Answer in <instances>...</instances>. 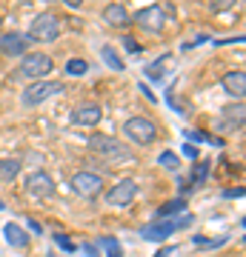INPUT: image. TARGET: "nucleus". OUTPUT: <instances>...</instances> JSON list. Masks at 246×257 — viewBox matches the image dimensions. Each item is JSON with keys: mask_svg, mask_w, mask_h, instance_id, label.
<instances>
[{"mask_svg": "<svg viewBox=\"0 0 246 257\" xmlns=\"http://www.w3.org/2000/svg\"><path fill=\"white\" fill-rule=\"evenodd\" d=\"M223 89H226V94H232V97H243L246 94V74L240 72V69H235V72H226L223 74Z\"/></svg>", "mask_w": 246, "mask_h": 257, "instance_id": "nucleus-14", "label": "nucleus"}, {"mask_svg": "<svg viewBox=\"0 0 246 257\" xmlns=\"http://www.w3.org/2000/svg\"><path fill=\"white\" fill-rule=\"evenodd\" d=\"M3 237H6V243H9V246L23 248L29 243V231H23L18 223H6V226H3Z\"/></svg>", "mask_w": 246, "mask_h": 257, "instance_id": "nucleus-16", "label": "nucleus"}, {"mask_svg": "<svg viewBox=\"0 0 246 257\" xmlns=\"http://www.w3.org/2000/svg\"><path fill=\"white\" fill-rule=\"evenodd\" d=\"M123 46H126V52H129V55H137V52H140V43H137V40H135V37H123Z\"/></svg>", "mask_w": 246, "mask_h": 257, "instance_id": "nucleus-27", "label": "nucleus"}, {"mask_svg": "<svg viewBox=\"0 0 246 257\" xmlns=\"http://www.w3.org/2000/svg\"><path fill=\"white\" fill-rule=\"evenodd\" d=\"M135 194H137V183L126 177V180H118V183L106 192V200H109L112 206H129V203L135 200Z\"/></svg>", "mask_w": 246, "mask_h": 257, "instance_id": "nucleus-8", "label": "nucleus"}, {"mask_svg": "<svg viewBox=\"0 0 246 257\" xmlns=\"http://www.w3.org/2000/svg\"><path fill=\"white\" fill-rule=\"evenodd\" d=\"M226 197H243V189H229Z\"/></svg>", "mask_w": 246, "mask_h": 257, "instance_id": "nucleus-33", "label": "nucleus"}, {"mask_svg": "<svg viewBox=\"0 0 246 257\" xmlns=\"http://www.w3.org/2000/svg\"><path fill=\"white\" fill-rule=\"evenodd\" d=\"M166 66H169V55L157 57L155 63H149V66L143 69V74L149 77V80H160V77H163V72H166Z\"/></svg>", "mask_w": 246, "mask_h": 257, "instance_id": "nucleus-19", "label": "nucleus"}, {"mask_svg": "<svg viewBox=\"0 0 246 257\" xmlns=\"http://www.w3.org/2000/svg\"><path fill=\"white\" fill-rule=\"evenodd\" d=\"M243 114H246L243 103H237V106L226 109L223 114H220V120H218V128H223V132H235V128H240L243 126Z\"/></svg>", "mask_w": 246, "mask_h": 257, "instance_id": "nucleus-13", "label": "nucleus"}, {"mask_svg": "<svg viewBox=\"0 0 246 257\" xmlns=\"http://www.w3.org/2000/svg\"><path fill=\"white\" fill-rule=\"evenodd\" d=\"M229 6H232V0H220V3H215V6H212V9H229Z\"/></svg>", "mask_w": 246, "mask_h": 257, "instance_id": "nucleus-34", "label": "nucleus"}, {"mask_svg": "<svg viewBox=\"0 0 246 257\" xmlns=\"http://www.w3.org/2000/svg\"><path fill=\"white\" fill-rule=\"evenodd\" d=\"M60 35V18L52 15V12H40L35 20H32V26H29V40H35V43H52L57 40Z\"/></svg>", "mask_w": 246, "mask_h": 257, "instance_id": "nucleus-2", "label": "nucleus"}, {"mask_svg": "<svg viewBox=\"0 0 246 257\" xmlns=\"http://www.w3.org/2000/svg\"><path fill=\"white\" fill-rule=\"evenodd\" d=\"M103 20L109 23V26H115V29H120V26H129V12H126V6L123 3H109L106 9H103Z\"/></svg>", "mask_w": 246, "mask_h": 257, "instance_id": "nucleus-15", "label": "nucleus"}, {"mask_svg": "<svg viewBox=\"0 0 246 257\" xmlns=\"http://www.w3.org/2000/svg\"><path fill=\"white\" fill-rule=\"evenodd\" d=\"M183 209H186V200H183V197H175V200L163 203V206L157 209V217H160V220H172L175 214H178V211H183Z\"/></svg>", "mask_w": 246, "mask_h": 257, "instance_id": "nucleus-17", "label": "nucleus"}, {"mask_svg": "<svg viewBox=\"0 0 246 257\" xmlns=\"http://www.w3.org/2000/svg\"><path fill=\"white\" fill-rule=\"evenodd\" d=\"M29 229L35 231V234H43V226H40L37 220H29Z\"/></svg>", "mask_w": 246, "mask_h": 257, "instance_id": "nucleus-32", "label": "nucleus"}, {"mask_svg": "<svg viewBox=\"0 0 246 257\" xmlns=\"http://www.w3.org/2000/svg\"><path fill=\"white\" fill-rule=\"evenodd\" d=\"M101 57H103V63L109 66L112 72H123V69H126V66H123V60H120V55L112 46H103L101 49Z\"/></svg>", "mask_w": 246, "mask_h": 257, "instance_id": "nucleus-20", "label": "nucleus"}, {"mask_svg": "<svg viewBox=\"0 0 246 257\" xmlns=\"http://www.w3.org/2000/svg\"><path fill=\"white\" fill-rule=\"evenodd\" d=\"M103 117L101 106H95V103H86V106H80V109L72 111V123L74 126H98Z\"/></svg>", "mask_w": 246, "mask_h": 257, "instance_id": "nucleus-12", "label": "nucleus"}, {"mask_svg": "<svg viewBox=\"0 0 246 257\" xmlns=\"http://www.w3.org/2000/svg\"><path fill=\"white\" fill-rule=\"evenodd\" d=\"M183 155H186V157H192V160H195V157H198V149L192 146V143H186V146H183Z\"/></svg>", "mask_w": 246, "mask_h": 257, "instance_id": "nucleus-30", "label": "nucleus"}, {"mask_svg": "<svg viewBox=\"0 0 246 257\" xmlns=\"http://www.w3.org/2000/svg\"><path fill=\"white\" fill-rule=\"evenodd\" d=\"M140 94H146V100H149V103H157V94L152 92L149 86H143V83H140Z\"/></svg>", "mask_w": 246, "mask_h": 257, "instance_id": "nucleus-29", "label": "nucleus"}, {"mask_svg": "<svg viewBox=\"0 0 246 257\" xmlns=\"http://www.w3.org/2000/svg\"><path fill=\"white\" fill-rule=\"evenodd\" d=\"M95 246L103 248V251H106V257H123V248H120V243L115 237H101Z\"/></svg>", "mask_w": 246, "mask_h": 257, "instance_id": "nucleus-22", "label": "nucleus"}, {"mask_svg": "<svg viewBox=\"0 0 246 257\" xmlns=\"http://www.w3.org/2000/svg\"><path fill=\"white\" fill-rule=\"evenodd\" d=\"M135 23L140 29H146V32H160V29L166 26V9L163 6H146V9H140L135 15Z\"/></svg>", "mask_w": 246, "mask_h": 257, "instance_id": "nucleus-7", "label": "nucleus"}, {"mask_svg": "<svg viewBox=\"0 0 246 257\" xmlns=\"http://www.w3.org/2000/svg\"><path fill=\"white\" fill-rule=\"evenodd\" d=\"M206 177H209V163H206V160L195 163V169H192V175H189V189L192 186H203Z\"/></svg>", "mask_w": 246, "mask_h": 257, "instance_id": "nucleus-21", "label": "nucleus"}, {"mask_svg": "<svg viewBox=\"0 0 246 257\" xmlns=\"http://www.w3.org/2000/svg\"><path fill=\"white\" fill-rule=\"evenodd\" d=\"M175 251H178L175 246H166V248H160V251H157L155 257H169V254H175Z\"/></svg>", "mask_w": 246, "mask_h": 257, "instance_id": "nucleus-31", "label": "nucleus"}, {"mask_svg": "<svg viewBox=\"0 0 246 257\" xmlns=\"http://www.w3.org/2000/svg\"><path fill=\"white\" fill-rule=\"evenodd\" d=\"M52 237H55V243H57L60 248H63V251H69V254H74V251H77V246H74V240H69L66 234H60V231H55Z\"/></svg>", "mask_w": 246, "mask_h": 257, "instance_id": "nucleus-26", "label": "nucleus"}, {"mask_svg": "<svg viewBox=\"0 0 246 257\" xmlns=\"http://www.w3.org/2000/svg\"><path fill=\"white\" fill-rule=\"evenodd\" d=\"M101 189H103V180L95 172H77L72 177V192L80 194V197H98Z\"/></svg>", "mask_w": 246, "mask_h": 257, "instance_id": "nucleus-6", "label": "nucleus"}, {"mask_svg": "<svg viewBox=\"0 0 246 257\" xmlns=\"http://www.w3.org/2000/svg\"><path fill=\"white\" fill-rule=\"evenodd\" d=\"M29 43H32V40H29L23 32H6V35L0 37V52L9 55V57H20V55H26Z\"/></svg>", "mask_w": 246, "mask_h": 257, "instance_id": "nucleus-9", "label": "nucleus"}, {"mask_svg": "<svg viewBox=\"0 0 246 257\" xmlns=\"http://www.w3.org/2000/svg\"><path fill=\"white\" fill-rule=\"evenodd\" d=\"M26 192L35 194V197H52L55 194V180L46 172H32L26 177Z\"/></svg>", "mask_w": 246, "mask_h": 257, "instance_id": "nucleus-10", "label": "nucleus"}, {"mask_svg": "<svg viewBox=\"0 0 246 257\" xmlns=\"http://www.w3.org/2000/svg\"><path fill=\"white\" fill-rule=\"evenodd\" d=\"M123 132H126L129 140H135L140 146H149V143L157 140V126L149 117H129L123 123Z\"/></svg>", "mask_w": 246, "mask_h": 257, "instance_id": "nucleus-3", "label": "nucleus"}, {"mask_svg": "<svg viewBox=\"0 0 246 257\" xmlns=\"http://www.w3.org/2000/svg\"><path fill=\"white\" fill-rule=\"evenodd\" d=\"M83 251H86V254H89V257H101V248H98V246H95V243H83Z\"/></svg>", "mask_w": 246, "mask_h": 257, "instance_id": "nucleus-28", "label": "nucleus"}, {"mask_svg": "<svg viewBox=\"0 0 246 257\" xmlns=\"http://www.w3.org/2000/svg\"><path fill=\"white\" fill-rule=\"evenodd\" d=\"M183 135H186V140H198V143H215V146H220V140H218V138H209V135H203V132H195V128H186Z\"/></svg>", "mask_w": 246, "mask_h": 257, "instance_id": "nucleus-24", "label": "nucleus"}, {"mask_svg": "<svg viewBox=\"0 0 246 257\" xmlns=\"http://www.w3.org/2000/svg\"><path fill=\"white\" fill-rule=\"evenodd\" d=\"M20 175V163L18 160H0V183H12L15 177Z\"/></svg>", "mask_w": 246, "mask_h": 257, "instance_id": "nucleus-18", "label": "nucleus"}, {"mask_svg": "<svg viewBox=\"0 0 246 257\" xmlns=\"http://www.w3.org/2000/svg\"><path fill=\"white\" fill-rule=\"evenodd\" d=\"M157 163L163 166V169H169V172H175V169H178V155H175V152H160V157H157Z\"/></svg>", "mask_w": 246, "mask_h": 257, "instance_id": "nucleus-25", "label": "nucleus"}, {"mask_svg": "<svg viewBox=\"0 0 246 257\" xmlns=\"http://www.w3.org/2000/svg\"><path fill=\"white\" fill-rule=\"evenodd\" d=\"M89 149L95 155H101L106 163H135V152L126 146V143H120V140L109 138V135H95L89 138Z\"/></svg>", "mask_w": 246, "mask_h": 257, "instance_id": "nucleus-1", "label": "nucleus"}, {"mask_svg": "<svg viewBox=\"0 0 246 257\" xmlns=\"http://www.w3.org/2000/svg\"><path fill=\"white\" fill-rule=\"evenodd\" d=\"M175 220H157V223H149L140 229V237L149 240V243H166V240L175 234Z\"/></svg>", "mask_w": 246, "mask_h": 257, "instance_id": "nucleus-11", "label": "nucleus"}, {"mask_svg": "<svg viewBox=\"0 0 246 257\" xmlns=\"http://www.w3.org/2000/svg\"><path fill=\"white\" fill-rule=\"evenodd\" d=\"M86 72H89V63H86L83 57H72V60L66 63V74H69V77H83Z\"/></svg>", "mask_w": 246, "mask_h": 257, "instance_id": "nucleus-23", "label": "nucleus"}, {"mask_svg": "<svg viewBox=\"0 0 246 257\" xmlns=\"http://www.w3.org/2000/svg\"><path fill=\"white\" fill-rule=\"evenodd\" d=\"M0 209H3V200H0Z\"/></svg>", "mask_w": 246, "mask_h": 257, "instance_id": "nucleus-35", "label": "nucleus"}, {"mask_svg": "<svg viewBox=\"0 0 246 257\" xmlns=\"http://www.w3.org/2000/svg\"><path fill=\"white\" fill-rule=\"evenodd\" d=\"M63 92V83H57V80H37L32 83L26 92H23V106H40L43 100H49L52 94H60Z\"/></svg>", "mask_w": 246, "mask_h": 257, "instance_id": "nucleus-4", "label": "nucleus"}, {"mask_svg": "<svg viewBox=\"0 0 246 257\" xmlns=\"http://www.w3.org/2000/svg\"><path fill=\"white\" fill-rule=\"evenodd\" d=\"M55 69V63H52V57L49 55H40V52H35V55H26L23 57V63H20V74L23 77H32V80H43L46 74Z\"/></svg>", "mask_w": 246, "mask_h": 257, "instance_id": "nucleus-5", "label": "nucleus"}]
</instances>
